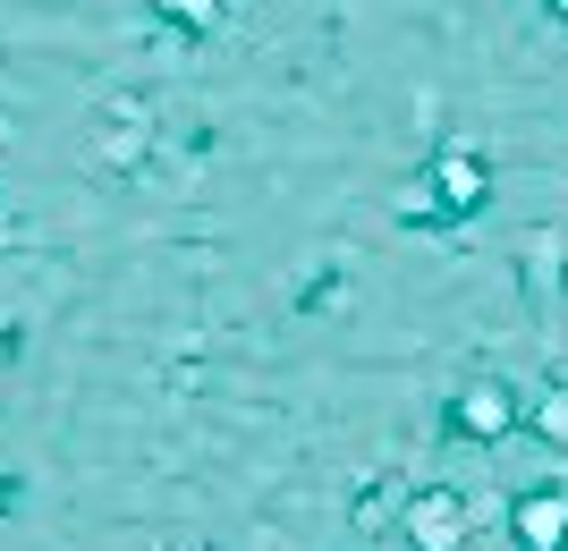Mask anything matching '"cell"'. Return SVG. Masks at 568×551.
Returning a JSON list of instances; mask_svg holds the SVG:
<instances>
[{
  "label": "cell",
  "mask_w": 568,
  "mask_h": 551,
  "mask_svg": "<svg viewBox=\"0 0 568 551\" xmlns=\"http://www.w3.org/2000/svg\"><path fill=\"white\" fill-rule=\"evenodd\" d=\"M162 9H179V18H195V25L213 18V0H162Z\"/></svg>",
  "instance_id": "obj_2"
},
{
  "label": "cell",
  "mask_w": 568,
  "mask_h": 551,
  "mask_svg": "<svg viewBox=\"0 0 568 551\" xmlns=\"http://www.w3.org/2000/svg\"><path fill=\"white\" fill-rule=\"evenodd\" d=\"M518 534H526V543H560V534H568V501H560V492H544V509H526Z\"/></svg>",
  "instance_id": "obj_1"
}]
</instances>
